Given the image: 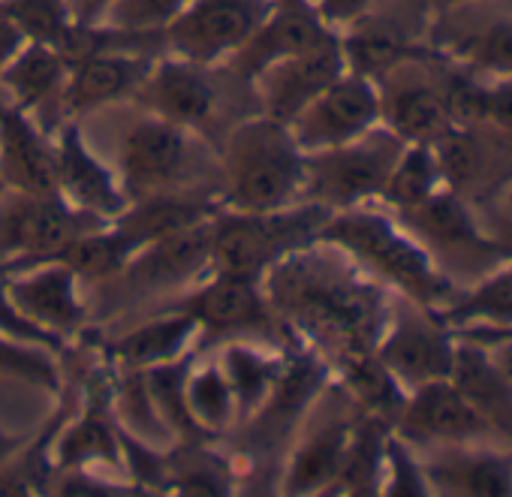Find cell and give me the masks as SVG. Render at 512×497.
Listing matches in <instances>:
<instances>
[{"label": "cell", "mask_w": 512, "mask_h": 497, "mask_svg": "<svg viewBox=\"0 0 512 497\" xmlns=\"http://www.w3.org/2000/svg\"><path fill=\"white\" fill-rule=\"evenodd\" d=\"M278 323L323 359L371 353L386 329L392 299L344 251L311 241L263 275Z\"/></svg>", "instance_id": "cell-1"}, {"label": "cell", "mask_w": 512, "mask_h": 497, "mask_svg": "<svg viewBox=\"0 0 512 497\" xmlns=\"http://www.w3.org/2000/svg\"><path fill=\"white\" fill-rule=\"evenodd\" d=\"M317 241L338 247L377 284L392 287L416 305L440 311L455 299L449 275L428 254V247L389 208H377V202L332 211Z\"/></svg>", "instance_id": "cell-2"}, {"label": "cell", "mask_w": 512, "mask_h": 497, "mask_svg": "<svg viewBox=\"0 0 512 497\" xmlns=\"http://www.w3.org/2000/svg\"><path fill=\"white\" fill-rule=\"evenodd\" d=\"M220 205L235 211H278L305 202V151L290 124L269 115L241 121L223 145Z\"/></svg>", "instance_id": "cell-3"}, {"label": "cell", "mask_w": 512, "mask_h": 497, "mask_svg": "<svg viewBox=\"0 0 512 497\" xmlns=\"http://www.w3.org/2000/svg\"><path fill=\"white\" fill-rule=\"evenodd\" d=\"M329 214V208L308 199L278 211H235L220 205L208 223L211 272L263 278L284 257L317 241Z\"/></svg>", "instance_id": "cell-4"}, {"label": "cell", "mask_w": 512, "mask_h": 497, "mask_svg": "<svg viewBox=\"0 0 512 497\" xmlns=\"http://www.w3.org/2000/svg\"><path fill=\"white\" fill-rule=\"evenodd\" d=\"M404 142L377 124L365 136L305 154V199L329 211L380 202Z\"/></svg>", "instance_id": "cell-5"}, {"label": "cell", "mask_w": 512, "mask_h": 497, "mask_svg": "<svg viewBox=\"0 0 512 497\" xmlns=\"http://www.w3.org/2000/svg\"><path fill=\"white\" fill-rule=\"evenodd\" d=\"M275 0H187L163 28V52L199 67L226 64L272 13Z\"/></svg>", "instance_id": "cell-6"}, {"label": "cell", "mask_w": 512, "mask_h": 497, "mask_svg": "<svg viewBox=\"0 0 512 497\" xmlns=\"http://www.w3.org/2000/svg\"><path fill=\"white\" fill-rule=\"evenodd\" d=\"M455 344L458 335L437 317V311L398 296L392 299V311L374 353L410 392L452 374Z\"/></svg>", "instance_id": "cell-7"}, {"label": "cell", "mask_w": 512, "mask_h": 497, "mask_svg": "<svg viewBox=\"0 0 512 497\" xmlns=\"http://www.w3.org/2000/svg\"><path fill=\"white\" fill-rule=\"evenodd\" d=\"M398 437L410 446H449V443H494L509 446L458 392V386L446 380H431L407 392V401L392 425Z\"/></svg>", "instance_id": "cell-8"}, {"label": "cell", "mask_w": 512, "mask_h": 497, "mask_svg": "<svg viewBox=\"0 0 512 497\" xmlns=\"http://www.w3.org/2000/svg\"><path fill=\"white\" fill-rule=\"evenodd\" d=\"M380 115L383 106L377 82L347 70L290 121V130L299 148L308 154L365 136L380 124Z\"/></svg>", "instance_id": "cell-9"}, {"label": "cell", "mask_w": 512, "mask_h": 497, "mask_svg": "<svg viewBox=\"0 0 512 497\" xmlns=\"http://www.w3.org/2000/svg\"><path fill=\"white\" fill-rule=\"evenodd\" d=\"M178 311L190 314L202 335H260L272 338L284 332L278 323L269 296L263 290V278L211 272L181 305Z\"/></svg>", "instance_id": "cell-10"}, {"label": "cell", "mask_w": 512, "mask_h": 497, "mask_svg": "<svg viewBox=\"0 0 512 497\" xmlns=\"http://www.w3.org/2000/svg\"><path fill=\"white\" fill-rule=\"evenodd\" d=\"M7 293L22 317H28L43 332L55 335L67 344V338L79 335L88 317L82 299V278L55 260H40L31 266H19L0 272Z\"/></svg>", "instance_id": "cell-11"}, {"label": "cell", "mask_w": 512, "mask_h": 497, "mask_svg": "<svg viewBox=\"0 0 512 497\" xmlns=\"http://www.w3.org/2000/svg\"><path fill=\"white\" fill-rule=\"evenodd\" d=\"M187 130L151 112L136 115L118 145V178L130 199L166 193L187 166Z\"/></svg>", "instance_id": "cell-12"}, {"label": "cell", "mask_w": 512, "mask_h": 497, "mask_svg": "<svg viewBox=\"0 0 512 497\" xmlns=\"http://www.w3.org/2000/svg\"><path fill=\"white\" fill-rule=\"evenodd\" d=\"M332 40H338V34L323 22L314 0H275L272 13L226 61V67L241 82H253L266 67L320 49Z\"/></svg>", "instance_id": "cell-13"}, {"label": "cell", "mask_w": 512, "mask_h": 497, "mask_svg": "<svg viewBox=\"0 0 512 497\" xmlns=\"http://www.w3.org/2000/svg\"><path fill=\"white\" fill-rule=\"evenodd\" d=\"M55 181L61 199L100 220H115L130 205L118 172L88 145L79 118L61 124L55 136Z\"/></svg>", "instance_id": "cell-14"}, {"label": "cell", "mask_w": 512, "mask_h": 497, "mask_svg": "<svg viewBox=\"0 0 512 497\" xmlns=\"http://www.w3.org/2000/svg\"><path fill=\"white\" fill-rule=\"evenodd\" d=\"M431 494L512 497V452L494 443H449L416 449Z\"/></svg>", "instance_id": "cell-15"}, {"label": "cell", "mask_w": 512, "mask_h": 497, "mask_svg": "<svg viewBox=\"0 0 512 497\" xmlns=\"http://www.w3.org/2000/svg\"><path fill=\"white\" fill-rule=\"evenodd\" d=\"M419 55L389 70L383 79H377L380 88V124L392 130L404 145L425 142L434 145L443 133L452 130L449 112L443 106L437 76H428L419 67Z\"/></svg>", "instance_id": "cell-16"}, {"label": "cell", "mask_w": 512, "mask_h": 497, "mask_svg": "<svg viewBox=\"0 0 512 497\" xmlns=\"http://www.w3.org/2000/svg\"><path fill=\"white\" fill-rule=\"evenodd\" d=\"M344 73H347V61L341 43L332 40L320 49L266 67L250 82V88L263 103V115L290 124L308 103H314Z\"/></svg>", "instance_id": "cell-17"}, {"label": "cell", "mask_w": 512, "mask_h": 497, "mask_svg": "<svg viewBox=\"0 0 512 497\" xmlns=\"http://www.w3.org/2000/svg\"><path fill=\"white\" fill-rule=\"evenodd\" d=\"M157 58L160 52L151 49H106L70 64V76L61 97L64 115L82 118L94 109L130 100Z\"/></svg>", "instance_id": "cell-18"}, {"label": "cell", "mask_w": 512, "mask_h": 497, "mask_svg": "<svg viewBox=\"0 0 512 497\" xmlns=\"http://www.w3.org/2000/svg\"><path fill=\"white\" fill-rule=\"evenodd\" d=\"M208 70L211 67L163 52L130 100L139 103L142 112L166 118L184 130H196L208 124L217 106V91L208 82Z\"/></svg>", "instance_id": "cell-19"}, {"label": "cell", "mask_w": 512, "mask_h": 497, "mask_svg": "<svg viewBox=\"0 0 512 497\" xmlns=\"http://www.w3.org/2000/svg\"><path fill=\"white\" fill-rule=\"evenodd\" d=\"M0 178L10 193L58 196L55 139L40 127L34 112L16 103L0 109Z\"/></svg>", "instance_id": "cell-20"}, {"label": "cell", "mask_w": 512, "mask_h": 497, "mask_svg": "<svg viewBox=\"0 0 512 497\" xmlns=\"http://www.w3.org/2000/svg\"><path fill=\"white\" fill-rule=\"evenodd\" d=\"M356 419H359L356 407L353 410L332 407L329 416H320L317 410V416H311V422L305 425L302 437L296 440L290 452V461L281 476V491L284 494H329L341 470Z\"/></svg>", "instance_id": "cell-21"}, {"label": "cell", "mask_w": 512, "mask_h": 497, "mask_svg": "<svg viewBox=\"0 0 512 497\" xmlns=\"http://www.w3.org/2000/svg\"><path fill=\"white\" fill-rule=\"evenodd\" d=\"M395 214V211H392ZM425 247L428 254L437 260L440 254H452V257H497V241L488 238L479 223L473 220L470 208L464 205L461 193L452 187H440L434 196H428L425 202H419L416 208L398 211L395 214ZM440 266V263H437Z\"/></svg>", "instance_id": "cell-22"}, {"label": "cell", "mask_w": 512, "mask_h": 497, "mask_svg": "<svg viewBox=\"0 0 512 497\" xmlns=\"http://www.w3.org/2000/svg\"><path fill=\"white\" fill-rule=\"evenodd\" d=\"M208 223L211 220L142 247L115 278H124V284L136 293H154L181 287L202 272H211Z\"/></svg>", "instance_id": "cell-23"}, {"label": "cell", "mask_w": 512, "mask_h": 497, "mask_svg": "<svg viewBox=\"0 0 512 497\" xmlns=\"http://www.w3.org/2000/svg\"><path fill=\"white\" fill-rule=\"evenodd\" d=\"M338 43H341L347 70L362 73L374 82L383 79L398 64L419 55L413 43V31L407 28L404 19L389 13V0H383L380 7H374L371 13L347 25L338 34Z\"/></svg>", "instance_id": "cell-24"}, {"label": "cell", "mask_w": 512, "mask_h": 497, "mask_svg": "<svg viewBox=\"0 0 512 497\" xmlns=\"http://www.w3.org/2000/svg\"><path fill=\"white\" fill-rule=\"evenodd\" d=\"M220 208V199H205V196H178V193H154L142 199H130V205L109 220L112 229L121 235V241L130 247L136 257L142 247L169 238L175 232H184L190 226H199L211 220Z\"/></svg>", "instance_id": "cell-25"}, {"label": "cell", "mask_w": 512, "mask_h": 497, "mask_svg": "<svg viewBox=\"0 0 512 497\" xmlns=\"http://www.w3.org/2000/svg\"><path fill=\"white\" fill-rule=\"evenodd\" d=\"M199 338H202L199 323L190 314L172 308L124 332L112 344V359L121 371H151L193 356Z\"/></svg>", "instance_id": "cell-26"}, {"label": "cell", "mask_w": 512, "mask_h": 497, "mask_svg": "<svg viewBox=\"0 0 512 497\" xmlns=\"http://www.w3.org/2000/svg\"><path fill=\"white\" fill-rule=\"evenodd\" d=\"M449 380L473 404V410L512 446V383L491 359L488 347L458 338Z\"/></svg>", "instance_id": "cell-27"}, {"label": "cell", "mask_w": 512, "mask_h": 497, "mask_svg": "<svg viewBox=\"0 0 512 497\" xmlns=\"http://www.w3.org/2000/svg\"><path fill=\"white\" fill-rule=\"evenodd\" d=\"M112 389L103 401H91L55 437V470H124V446L118 422L109 416Z\"/></svg>", "instance_id": "cell-28"}, {"label": "cell", "mask_w": 512, "mask_h": 497, "mask_svg": "<svg viewBox=\"0 0 512 497\" xmlns=\"http://www.w3.org/2000/svg\"><path fill=\"white\" fill-rule=\"evenodd\" d=\"M238 404V422H250L266 407L284 368V353L266 350L260 341H229L217 353Z\"/></svg>", "instance_id": "cell-29"}, {"label": "cell", "mask_w": 512, "mask_h": 497, "mask_svg": "<svg viewBox=\"0 0 512 497\" xmlns=\"http://www.w3.org/2000/svg\"><path fill=\"white\" fill-rule=\"evenodd\" d=\"M67 76L70 64L58 49L43 43H25L13 55V61L0 70V85H4V91L19 109L34 112L49 100L61 103Z\"/></svg>", "instance_id": "cell-30"}, {"label": "cell", "mask_w": 512, "mask_h": 497, "mask_svg": "<svg viewBox=\"0 0 512 497\" xmlns=\"http://www.w3.org/2000/svg\"><path fill=\"white\" fill-rule=\"evenodd\" d=\"M335 371H338L341 392L347 395V401H353V407L359 413L374 416V419L386 422L389 428L395 425V419L407 401V389L377 359L374 350L344 356L341 362H335Z\"/></svg>", "instance_id": "cell-31"}, {"label": "cell", "mask_w": 512, "mask_h": 497, "mask_svg": "<svg viewBox=\"0 0 512 497\" xmlns=\"http://www.w3.org/2000/svg\"><path fill=\"white\" fill-rule=\"evenodd\" d=\"M184 404L199 437H217L238 422L232 383L217 356L190 359L184 371Z\"/></svg>", "instance_id": "cell-32"}, {"label": "cell", "mask_w": 512, "mask_h": 497, "mask_svg": "<svg viewBox=\"0 0 512 497\" xmlns=\"http://www.w3.org/2000/svg\"><path fill=\"white\" fill-rule=\"evenodd\" d=\"M389 425L359 413L341 470L329 488V494H380L383 485V458H386V437Z\"/></svg>", "instance_id": "cell-33"}, {"label": "cell", "mask_w": 512, "mask_h": 497, "mask_svg": "<svg viewBox=\"0 0 512 497\" xmlns=\"http://www.w3.org/2000/svg\"><path fill=\"white\" fill-rule=\"evenodd\" d=\"M440 187H446V184H443L434 148L425 145V142H410V145L401 148L377 205L398 214V211L416 208L419 202L434 196Z\"/></svg>", "instance_id": "cell-34"}, {"label": "cell", "mask_w": 512, "mask_h": 497, "mask_svg": "<svg viewBox=\"0 0 512 497\" xmlns=\"http://www.w3.org/2000/svg\"><path fill=\"white\" fill-rule=\"evenodd\" d=\"M43 260L64 263L82 281H100V278H115L133 260V254H130V247L121 241V235L112 229V223H106V226H97L85 235H76L73 241H67L64 247H58L55 254H49Z\"/></svg>", "instance_id": "cell-35"}, {"label": "cell", "mask_w": 512, "mask_h": 497, "mask_svg": "<svg viewBox=\"0 0 512 497\" xmlns=\"http://www.w3.org/2000/svg\"><path fill=\"white\" fill-rule=\"evenodd\" d=\"M446 58L485 76L512 79V19L485 22L446 43Z\"/></svg>", "instance_id": "cell-36"}, {"label": "cell", "mask_w": 512, "mask_h": 497, "mask_svg": "<svg viewBox=\"0 0 512 497\" xmlns=\"http://www.w3.org/2000/svg\"><path fill=\"white\" fill-rule=\"evenodd\" d=\"M443 61H446V67L437 73V88H440V97H443L452 127H461V130L485 127L488 79L449 61V58H443Z\"/></svg>", "instance_id": "cell-37"}, {"label": "cell", "mask_w": 512, "mask_h": 497, "mask_svg": "<svg viewBox=\"0 0 512 497\" xmlns=\"http://www.w3.org/2000/svg\"><path fill=\"white\" fill-rule=\"evenodd\" d=\"M0 13L22 31L25 43H43L58 52L76 28L64 0H0Z\"/></svg>", "instance_id": "cell-38"}, {"label": "cell", "mask_w": 512, "mask_h": 497, "mask_svg": "<svg viewBox=\"0 0 512 497\" xmlns=\"http://www.w3.org/2000/svg\"><path fill=\"white\" fill-rule=\"evenodd\" d=\"M0 377L22 380L49 392L61 389V368L52 350L7 332H0Z\"/></svg>", "instance_id": "cell-39"}, {"label": "cell", "mask_w": 512, "mask_h": 497, "mask_svg": "<svg viewBox=\"0 0 512 497\" xmlns=\"http://www.w3.org/2000/svg\"><path fill=\"white\" fill-rule=\"evenodd\" d=\"M431 148H434V157H437V166H440V175H443L446 187L461 193L464 187H470L482 175L485 148L476 139V130L452 127Z\"/></svg>", "instance_id": "cell-40"}, {"label": "cell", "mask_w": 512, "mask_h": 497, "mask_svg": "<svg viewBox=\"0 0 512 497\" xmlns=\"http://www.w3.org/2000/svg\"><path fill=\"white\" fill-rule=\"evenodd\" d=\"M196 440V449L187 458H169V482L166 491L175 494H232V470L226 461L205 452Z\"/></svg>", "instance_id": "cell-41"}, {"label": "cell", "mask_w": 512, "mask_h": 497, "mask_svg": "<svg viewBox=\"0 0 512 497\" xmlns=\"http://www.w3.org/2000/svg\"><path fill=\"white\" fill-rule=\"evenodd\" d=\"M380 494H404V497H425L431 494L422 461L416 446H410L404 437L389 431L386 437V458H383V485Z\"/></svg>", "instance_id": "cell-42"}, {"label": "cell", "mask_w": 512, "mask_h": 497, "mask_svg": "<svg viewBox=\"0 0 512 497\" xmlns=\"http://www.w3.org/2000/svg\"><path fill=\"white\" fill-rule=\"evenodd\" d=\"M187 0H115L103 25L127 34H160L184 10Z\"/></svg>", "instance_id": "cell-43"}, {"label": "cell", "mask_w": 512, "mask_h": 497, "mask_svg": "<svg viewBox=\"0 0 512 497\" xmlns=\"http://www.w3.org/2000/svg\"><path fill=\"white\" fill-rule=\"evenodd\" d=\"M61 476L49 482L52 494H79V497H118V494H139L136 485H124L109 479L103 470H58Z\"/></svg>", "instance_id": "cell-44"}, {"label": "cell", "mask_w": 512, "mask_h": 497, "mask_svg": "<svg viewBox=\"0 0 512 497\" xmlns=\"http://www.w3.org/2000/svg\"><path fill=\"white\" fill-rule=\"evenodd\" d=\"M0 332H7V335H16V338H25V341H34V344H43L49 350H61L64 341H58L55 335L43 332L40 326H34L28 317L19 314V308L13 305L10 293H7V284L4 278H0Z\"/></svg>", "instance_id": "cell-45"}, {"label": "cell", "mask_w": 512, "mask_h": 497, "mask_svg": "<svg viewBox=\"0 0 512 497\" xmlns=\"http://www.w3.org/2000/svg\"><path fill=\"white\" fill-rule=\"evenodd\" d=\"M314 4H317L323 22L335 34H341L347 25H353L356 19H362L365 13H371L374 7H380L383 0H314Z\"/></svg>", "instance_id": "cell-46"}, {"label": "cell", "mask_w": 512, "mask_h": 497, "mask_svg": "<svg viewBox=\"0 0 512 497\" xmlns=\"http://www.w3.org/2000/svg\"><path fill=\"white\" fill-rule=\"evenodd\" d=\"M485 124L512 136V79H488Z\"/></svg>", "instance_id": "cell-47"}, {"label": "cell", "mask_w": 512, "mask_h": 497, "mask_svg": "<svg viewBox=\"0 0 512 497\" xmlns=\"http://www.w3.org/2000/svg\"><path fill=\"white\" fill-rule=\"evenodd\" d=\"M115 0H64V7L76 25H103L106 13L112 10Z\"/></svg>", "instance_id": "cell-48"}, {"label": "cell", "mask_w": 512, "mask_h": 497, "mask_svg": "<svg viewBox=\"0 0 512 497\" xmlns=\"http://www.w3.org/2000/svg\"><path fill=\"white\" fill-rule=\"evenodd\" d=\"M25 46V37H22V31L0 13V70H4L10 61H13V55L19 52Z\"/></svg>", "instance_id": "cell-49"}, {"label": "cell", "mask_w": 512, "mask_h": 497, "mask_svg": "<svg viewBox=\"0 0 512 497\" xmlns=\"http://www.w3.org/2000/svg\"><path fill=\"white\" fill-rule=\"evenodd\" d=\"M488 347L491 359L497 362V368L506 374V380L512 383V335H500V338H488V341H479Z\"/></svg>", "instance_id": "cell-50"}, {"label": "cell", "mask_w": 512, "mask_h": 497, "mask_svg": "<svg viewBox=\"0 0 512 497\" xmlns=\"http://www.w3.org/2000/svg\"><path fill=\"white\" fill-rule=\"evenodd\" d=\"M28 446V440L25 437H19V434H10V431H0V470H4L22 449Z\"/></svg>", "instance_id": "cell-51"}, {"label": "cell", "mask_w": 512, "mask_h": 497, "mask_svg": "<svg viewBox=\"0 0 512 497\" xmlns=\"http://www.w3.org/2000/svg\"><path fill=\"white\" fill-rule=\"evenodd\" d=\"M470 4H476V0H422V7L437 13V16H449L452 10H464Z\"/></svg>", "instance_id": "cell-52"}, {"label": "cell", "mask_w": 512, "mask_h": 497, "mask_svg": "<svg viewBox=\"0 0 512 497\" xmlns=\"http://www.w3.org/2000/svg\"><path fill=\"white\" fill-rule=\"evenodd\" d=\"M13 100H10V94L4 91V85H0V109H4V106H10Z\"/></svg>", "instance_id": "cell-53"}, {"label": "cell", "mask_w": 512, "mask_h": 497, "mask_svg": "<svg viewBox=\"0 0 512 497\" xmlns=\"http://www.w3.org/2000/svg\"><path fill=\"white\" fill-rule=\"evenodd\" d=\"M7 193H10V187H7V181H4V178H0V199H4Z\"/></svg>", "instance_id": "cell-54"}]
</instances>
